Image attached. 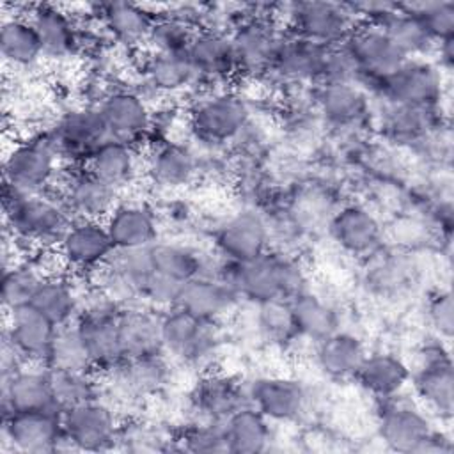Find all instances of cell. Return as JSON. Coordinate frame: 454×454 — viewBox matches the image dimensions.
<instances>
[{
	"label": "cell",
	"instance_id": "obj_46",
	"mask_svg": "<svg viewBox=\"0 0 454 454\" xmlns=\"http://www.w3.org/2000/svg\"><path fill=\"white\" fill-rule=\"evenodd\" d=\"M48 271L35 261H16L4 268L0 298L5 310L28 305Z\"/></svg>",
	"mask_w": 454,
	"mask_h": 454
},
{
	"label": "cell",
	"instance_id": "obj_22",
	"mask_svg": "<svg viewBox=\"0 0 454 454\" xmlns=\"http://www.w3.org/2000/svg\"><path fill=\"white\" fill-rule=\"evenodd\" d=\"M326 50L328 48L284 32L268 76L289 87L317 85L321 82Z\"/></svg>",
	"mask_w": 454,
	"mask_h": 454
},
{
	"label": "cell",
	"instance_id": "obj_27",
	"mask_svg": "<svg viewBox=\"0 0 454 454\" xmlns=\"http://www.w3.org/2000/svg\"><path fill=\"white\" fill-rule=\"evenodd\" d=\"M92 7L94 16L114 43L124 48L147 44V37L156 20L153 5L137 2H103L94 4Z\"/></svg>",
	"mask_w": 454,
	"mask_h": 454
},
{
	"label": "cell",
	"instance_id": "obj_47",
	"mask_svg": "<svg viewBox=\"0 0 454 454\" xmlns=\"http://www.w3.org/2000/svg\"><path fill=\"white\" fill-rule=\"evenodd\" d=\"M55 403L60 411L101 397V383L92 371L48 369Z\"/></svg>",
	"mask_w": 454,
	"mask_h": 454
},
{
	"label": "cell",
	"instance_id": "obj_17",
	"mask_svg": "<svg viewBox=\"0 0 454 454\" xmlns=\"http://www.w3.org/2000/svg\"><path fill=\"white\" fill-rule=\"evenodd\" d=\"M270 225L266 218L252 207H245L227 216L215 231L213 243L218 257L245 262L270 250Z\"/></svg>",
	"mask_w": 454,
	"mask_h": 454
},
{
	"label": "cell",
	"instance_id": "obj_3",
	"mask_svg": "<svg viewBox=\"0 0 454 454\" xmlns=\"http://www.w3.org/2000/svg\"><path fill=\"white\" fill-rule=\"evenodd\" d=\"M278 7L248 5L247 14L231 30L238 74L250 78L268 76L286 32L278 18Z\"/></svg>",
	"mask_w": 454,
	"mask_h": 454
},
{
	"label": "cell",
	"instance_id": "obj_18",
	"mask_svg": "<svg viewBox=\"0 0 454 454\" xmlns=\"http://www.w3.org/2000/svg\"><path fill=\"white\" fill-rule=\"evenodd\" d=\"M362 69V89L369 94L371 85L395 71L408 57L378 27L356 23L342 43Z\"/></svg>",
	"mask_w": 454,
	"mask_h": 454
},
{
	"label": "cell",
	"instance_id": "obj_44",
	"mask_svg": "<svg viewBox=\"0 0 454 454\" xmlns=\"http://www.w3.org/2000/svg\"><path fill=\"white\" fill-rule=\"evenodd\" d=\"M381 103L383 110L378 115V122L383 135L392 142H415L426 137L429 128H434V114L438 108Z\"/></svg>",
	"mask_w": 454,
	"mask_h": 454
},
{
	"label": "cell",
	"instance_id": "obj_10",
	"mask_svg": "<svg viewBox=\"0 0 454 454\" xmlns=\"http://www.w3.org/2000/svg\"><path fill=\"white\" fill-rule=\"evenodd\" d=\"M422 408L438 417L450 420L454 411V369L450 351L442 339L427 342L419 351V364L411 369L410 380Z\"/></svg>",
	"mask_w": 454,
	"mask_h": 454
},
{
	"label": "cell",
	"instance_id": "obj_55",
	"mask_svg": "<svg viewBox=\"0 0 454 454\" xmlns=\"http://www.w3.org/2000/svg\"><path fill=\"white\" fill-rule=\"evenodd\" d=\"M426 317L434 335L449 342L454 332V305L449 289H436L429 294L426 303Z\"/></svg>",
	"mask_w": 454,
	"mask_h": 454
},
{
	"label": "cell",
	"instance_id": "obj_43",
	"mask_svg": "<svg viewBox=\"0 0 454 454\" xmlns=\"http://www.w3.org/2000/svg\"><path fill=\"white\" fill-rule=\"evenodd\" d=\"M298 337L319 342L339 330L337 312L317 294L305 289L289 300Z\"/></svg>",
	"mask_w": 454,
	"mask_h": 454
},
{
	"label": "cell",
	"instance_id": "obj_45",
	"mask_svg": "<svg viewBox=\"0 0 454 454\" xmlns=\"http://www.w3.org/2000/svg\"><path fill=\"white\" fill-rule=\"evenodd\" d=\"M378 28H381L408 59H427L434 51L436 43L403 4H395L394 12Z\"/></svg>",
	"mask_w": 454,
	"mask_h": 454
},
{
	"label": "cell",
	"instance_id": "obj_16",
	"mask_svg": "<svg viewBox=\"0 0 454 454\" xmlns=\"http://www.w3.org/2000/svg\"><path fill=\"white\" fill-rule=\"evenodd\" d=\"M57 195L73 218L105 220L121 202V192L99 179L87 165L64 167Z\"/></svg>",
	"mask_w": 454,
	"mask_h": 454
},
{
	"label": "cell",
	"instance_id": "obj_26",
	"mask_svg": "<svg viewBox=\"0 0 454 454\" xmlns=\"http://www.w3.org/2000/svg\"><path fill=\"white\" fill-rule=\"evenodd\" d=\"M59 410L48 367L27 364L21 369L2 376V417L14 411Z\"/></svg>",
	"mask_w": 454,
	"mask_h": 454
},
{
	"label": "cell",
	"instance_id": "obj_24",
	"mask_svg": "<svg viewBox=\"0 0 454 454\" xmlns=\"http://www.w3.org/2000/svg\"><path fill=\"white\" fill-rule=\"evenodd\" d=\"M330 236L335 245L356 257L372 255L383 243L380 218L364 204H346L330 220Z\"/></svg>",
	"mask_w": 454,
	"mask_h": 454
},
{
	"label": "cell",
	"instance_id": "obj_5",
	"mask_svg": "<svg viewBox=\"0 0 454 454\" xmlns=\"http://www.w3.org/2000/svg\"><path fill=\"white\" fill-rule=\"evenodd\" d=\"M186 124L197 142L211 147L227 145L250 126V106L234 90L215 89L190 106Z\"/></svg>",
	"mask_w": 454,
	"mask_h": 454
},
{
	"label": "cell",
	"instance_id": "obj_20",
	"mask_svg": "<svg viewBox=\"0 0 454 454\" xmlns=\"http://www.w3.org/2000/svg\"><path fill=\"white\" fill-rule=\"evenodd\" d=\"M110 392L124 401H140L163 390L170 380V365L165 353L124 358L115 369L101 374Z\"/></svg>",
	"mask_w": 454,
	"mask_h": 454
},
{
	"label": "cell",
	"instance_id": "obj_1",
	"mask_svg": "<svg viewBox=\"0 0 454 454\" xmlns=\"http://www.w3.org/2000/svg\"><path fill=\"white\" fill-rule=\"evenodd\" d=\"M207 275L223 280L239 300L254 305L270 300H291L307 289V275L298 259L271 250L245 262L218 257L211 262Z\"/></svg>",
	"mask_w": 454,
	"mask_h": 454
},
{
	"label": "cell",
	"instance_id": "obj_35",
	"mask_svg": "<svg viewBox=\"0 0 454 454\" xmlns=\"http://www.w3.org/2000/svg\"><path fill=\"white\" fill-rule=\"evenodd\" d=\"M410 380L411 367L392 351H367L355 376V381L378 401L401 395Z\"/></svg>",
	"mask_w": 454,
	"mask_h": 454
},
{
	"label": "cell",
	"instance_id": "obj_50",
	"mask_svg": "<svg viewBox=\"0 0 454 454\" xmlns=\"http://www.w3.org/2000/svg\"><path fill=\"white\" fill-rule=\"evenodd\" d=\"M133 452L144 450H177L174 434H165L156 424H151L142 419H129L126 422L121 420L117 447Z\"/></svg>",
	"mask_w": 454,
	"mask_h": 454
},
{
	"label": "cell",
	"instance_id": "obj_23",
	"mask_svg": "<svg viewBox=\"0 0 454 454\" xmlns=\"http://www.w3.org/2000/svg\"><path fill=\"white\" fill-rule=\"evenodd\" d=\"M248 403L271 422L296 420L307 404L305 387L287 376H259L247 385Z\"/></svg>",
	"mask_w": 454,
	"mask_h": 454
},
{
	"label": "cell",
	"instance_id": "obj_28",
	"mask_svg": "<svg viewBox=\"0 0 454 454\" xmlns=\"http://www.w3.org/2000/svg\"><path fill=\"white\" fill-rule=\"evenodd\" d=\"M190 403L197 419L223 422L239 408L250 404L247 385L223 372H206L190 392Z\"/></svg>",
	"mask_w": 454,
	"mask_h": 454
},
{
	"label": "cell",
	"instance_id": "obj_32",
	"mask_svg": "<svg viewBox=\"0 0 454 454\" xmlns=\"http://www.w3.org/2000/svg\"><path fill=\"white\" fill-rule=\"evenodd\" d=\"M103 222L114 248H142L158 241V218L145 202H119Z\"/></svg>",
	"mask_w": 454,
	"mask_h": 454
},
{
	"label": "cell",
	"instance_id": "obj_54",
	"mask_svg": "<svg viewBox=\"0 0 454 454\" xmlns=\"http://www.w3.org/2000/svg\"><path fill=\"white\" fill-rule=\"evenodd\" d=\"M181 287L183 282L153 270L142 287V305H147L158 312L168 310L177 305Z\"/></svg>",
	"mask_w": 454,
	"mask_h": 454
},
{
	"label": "cell",
	"instance_id": "obj_57",
	"mask_svg": "<svg viewBox=\"0 0 454 454\" xmlns=\"http://www.w3.org/2000/svg\"><path fill=\"white\" fill-rule=\"evenodd\" d=\"M433 55L436 57L434 64H436L443 73H450V71H452V64H454V37H452V39L440 41V43L434 46Z\"/></svg>",
	"mask_w": 454,
	"mask_h": 454
},
{
	"label": "cell",
	"instance_id": "obj_15",
	"mask_svg": "<svg viewBox=\"0 0 454 454\" xmlns=\"http://www.w3.org/2000/svg\"><path fill=\"white\" fill-rule=\"evenodd\" d=\"M114 250L105 222L90 218H74L55 248L64 268L87 277L98 273Z\"/></svg>",
	"mask_w": 454,
	"mask_h": 454
},
{
	"label": "cell",
	"instance_id": "obj_48",
	"mask_svg": "<svg viewBox=\"0 0 454 454\" xmlns=\"http://www.w3.org/2000/svg\"><path fill=\"white\" fill-rule=\"evenodd\" d=\"M57 371H92V362L76 325L60 326L51 342L46 365Z\"/></svg>",
	"mask_w": 454,
	"mask_h": 454
},
{
	"label": "cell",
	"instance_id": "obj_7",
	"mask_svg": "<svg viewBox=\"0 0 454 454\" xmlns=\"http://www.w3.org/2000/svg\"><path fill=\"white\" fill-rule=\"evenodd\" d=\"M163 351L190 367H207L222 348L218 323L199 319L179 307L161 312Z\"/></svg>",
	"mask_w": 454,
	"mask_h": 454
},
{
	"label": "cell",
	"instance_id": "obj_14",
	"mask_svg": "<svg viewBox=\"0 0 454 454\" xmlns=\"http://www.w3.org/2000/svg\"><path fill=\"white\" fill-rule=\"evenodd\" d=\"M2 449L18 454L66 450L62 411H14L2 417Z\"/></svg>",
	"mask_w": 454,
	"mask_h": 454
},
{
	"label": "cell",
	"instance_id": "obj_41",
	"mask_svg": "<svg viewBox=\"0 0 454 454\" xmlns=\"http://www.w3.org/2000/svg\"><path fill=\"white\" fill-rule=\"evenodd\" d=\"M227 452L255 454L270 449L271 420L252 404H247L223 420Z\"/></svg>",
	"mask_w": 454,
	"mask_h": 454
},
{
	"label": "cell",
	"instance_id": "obj_40",
	"mask_svg": "<svg viewBox=\"0 0 454 454\" xmlns=\"http://www.w3.org/2000/svg\"><path fill=\"white\" fill-rule=\"evenodd\" d=\"M0 55L12 67H30L43 55V46L28 14H11L0 25Z\"/></svg>",
	"mask_w": 454,
	"mask_h": 454
},
{
	"label": "cell",
	"instance_id": "obj_39",
	"mask_svg": "<svg viewBox=\"0 0 454 454\" xmlns=\"http://www.w3.org/2000/svg\"><path fill=\"white\" fill-rule=\"evenodd\" d=\"M30 305L48 317L57 328L67 326L73 325L80 314L82 291H78L67 277L51 273L44 277Z\"/></svg>",
	"mask_w": 454,
	"mask_h": 454
},
{
	"label": "cell",
	"instance_id": "obj_37",
	"mask_svg": "<svg viewBox=\"0 0 454 454\" xmlns=\"http://www.w3.org/2000/svg\"><path fill=\"white\" fill-rule=\"evenodd\" d=\"M87 167L99 179L122 192L137 179L142 165L138 147L110 137L92 153Z\"/></svg>",
	"mask_w": 454,
	"mask_h": 454
},
{
	"label": "cell",
	"instance_id": "obj_49",
	"mask_svg": "<svg viewBox=\"0 0 454 454\" xmlns=\"http://www.w3.org/2000/svg\"><path fill=\"white\" fill-rule=\"evenodd\" d=\"M176 449L188 452H227V438L223 422L209 419H195L174 434Z\"/></svg>",
	"mask_w": 454,
	"mask_h": 454
},
{
	"label": "cell",
	"instance_id": "obj_52",
	"mask_svg": "<svg viewBox=\"0 0 454 454\" xmlns=\"http://www.w3.org/2000/svg\"><path fill=\"white\" fill-rule=\"evenodd\" d=\"M424 27L427 35L438 44L440 41L454 37V2H408L403 4Z\"/></svg>",
	"mask_w": 454,
	"mask_h": 454
},
{
	"label": "cell",
	"instance_id": "obj_2",
	"mask_svg": "<svg viewBox=\"0 0 454 454\" xmlns=\"http://www.w3.org/2000/svg\"><path fill=\"white\" fill-rule=\"evenodd\" d=\"M4 225L18 243L43 250L57 248L60 238L74 220L55 192L27 193L4 181Z\"/></svg>",
	"mask_w": 454,
	"mask_h": 454
},
{
	"label": "cell",
	"instance_id": "obj_42",
	"mask_svg": "<svg viewBox=\"0 0 454 454\" xmlns=\"http://www.w3.org/2000/svg\"><path fill=\"white\" fill-rule=\"evenodd\" d=\"M154 271H160L174 280L188 282L209 271L211 261L195 247L177 241H156L151 245Z\"/></svg>",
	"mask_w": 454,
	"mask_h": 454
},
{
	"label": "cell",
	"instance_id": "obj_34",
	"mask_svg": "<svg viewBox=\"0 0 454 454\" xmlns=\"http://www.w3.org/2000/svg\"><path fill=\"white\" fill-rule=\"evenodd\" d=\"M119 339L124 358L161 355V312L147 305L124 307L119 314Z\"/></svg>",
	"mask_w": 454,
	"mask_h": 454
},
{
	"label": "cell",
	"instance_id": "obj_19",
	"mask_svg": "<svg viewBox=\"0 0 454 454\" xmlns=\"http://www.w3.org/2000/svg\"><path fill=\"white\" fill-rule=\"evenodd\" d=\"M98 108L110 137L138 147L153 133L154 114L147 99L133 89H114L103 96Z\"/></svg>",
	"mask_w": 454,
	"mask_h": 454
},
{
	"label": "cell",
	"instance_id": "obj_31",
	"mask_svg": "<svg viewBox=\"0 0 454 454\" xmlns=\"http://www.w3.org/2000/svg\"><path fill=\"white\" fill-rule=\"evenodd\" d=\"M144 168L151 183L158 188L181 190L195 181L199 174V160L188 145L161 140L151 147Z\"/></svg>",
	"mask_w": 454,
	"mask_h": 454
},
{
	"label": "cell",
	"instance_id": "obj_29",
	"mask_svg": "<svg viewBox=\"0 0 454 454\" xmlns=\"http://www.w3.org/2000/svg\"><path fill=\"white\" fill-rule=\"evenodd\" d=\"M199 82L223 83L238 74L236 55L229 32L197 30L186 51Z\"/></svg>",
	"mask_w": 454,
	"mask_h": 454
},
{
	"label": "cell",
	"instance_id": "obj_12",
	"mask_svg": "<svg viewBox=\"0 0 454 454\" xmlns=\"http://www.w3.org/2000/svg\"><path fill=\"white\" fill-rule=\"evenodd\" d=\"M64 167L87 165L92 153L110 138L98 105L74 106L57 117L48 129Z\"/></svg>",
	"mask_w": 454,
	"mask_h": 454
},
{
	"label": "cell",
	"instance_id": "obj_53",
	"mask_svg": "<svg viewBox=\"0 0 454 454\" xmlns=\"http://www.w3.org/2000/svg\"><path fill=\"white\" fill-rule=\"evenodd\" d=\"M362 69L344 44L326 50L319 83L362 85Z\"/></svg>",
	"mask_w": 454,
	"mask_h": 454
},
{
	"label": "cell",
	"instance_id": "obj_4",
	"mask_svg": "<svg viewBox=\"0 0 454 454\" xmlns=\"http://www.w3.org/2000/svg\"><path fill=\"white\" fill-rule=\"evenodd\" d=\"M121 310L122 307L105 296L96 286L82 293V307L74 325L85 342L98 376L110 372L124 360L119 339Z\"/></svg>",
	"mask_w": 454,
	"mask_h": 454
},
{
	"label": "cell",
	"instance_id": "obj_38",
	"mask_svg": "<svg viewBox=\"0 0 454 454\" xmlns=\"http://www.w3.org/2000/svg\"><path fill=\"white\" fill-rule=\"evenodd\" d=\"M142 76L156 94H177L199 83L186 53H154L147 50Z\"/></svg>",
	"mask_w": 454,
	"mask_h": 454
},
{
	"label": "cell",
	"instance_id": "obj_51",
	"mask_svg": "<svg viewBox=\"0 0 454 454\" xmlns=\"http://www.w3.org/2000/svg\"><path fill=\"white\" fill-rule=\"evenodd\" d=\"M255 323L259 333L270 342H287L298 337L289 300H270L257 303Z\"/></svg>",
	"mask_w": 454,
	"mask_h": 454
},
{
	"label": "cell",
	"instance_id": "obj_6",
	"mask_svg": "<svg viewBox=\"0 0 454 454\" xmlns=\"http://www.w3.org/2000/svg\"><path fill=\"white\" fill-rule=\"evenodd\" d=\"M62 170L64 163L48 129L16 142L4 160V181L27 193L53 192Z\"/></svg>",
	"mask_w": 454,
	"mask_h": 454
},
{
	"label": "cell",
	"instance_id": "obj_25",
	"mask_svg": "<svg viewBox=\"0 0 454 454\" xmlns=\"http://www.w3.org/2000/svg\"><path fill=\"white\" fill-rule=\"evenodd\" d=\"M57 330L59 328L30 303L5 310L4 335L14 344L27 364L46 365Z\"/></svg>",
	"mask_w": 454,
	"mask_h": 454
},
{
	"label": "cell",
	"instance_id": "obj_33",
	"mask_svg": "<svg viewBox=\"0 0 454 454\" xmlns=\"http://www.w3.org/2000/svg\"><path fill=\"white\" fill-rule=\"evenodd\" d=\"M238 301L239 296L229 284L206 273L183 284L176 307L199 319L220 323Z\"/></svg>",
	"mask_w": 454,
	"mask_h": 454
},
{
	"label": "cell",
	"instance_id": "obj_21",
	"mask_svg": "<svg viewBox=\"0 0 454 454\" xmlns=\"http://www.w3.org/2000/svg\"><path fill=\"white\" fill-rule=\"evenodd\" d=\"M27 14L35 27L44 57L66 60L82 50V27L67 7L59 4H35L28 7Z\"/></svg>",
	"mask_w": 454,
	"mask_h": 454
},
{
	"label": "cell",
	"instance_id": "obj_9",
	"mask_svg": "<svg viewBox=\"0 0 454 454\" xmlns=\"http://www.w3.org/2000/svg\"><path fill=\"white\" fill-rule=\"evenodd\" d=\"M443 71L429 59H406L395 71L376 80L369 94L380 101L417 108H440Z\"/></svg>",
	"mask_w": 454,
	"mask_h": 454
},
{
	"label": "cell",
	"instance_id": "obj_56",
	"mask_svg": "<svg viewBox=\"0 0 454 454\" xmlns=\"http://www.w3.org/2000/svg\"><path fill=\"white\" fill-rule=\"evenodd\" d=\"M23 365H27L25 358L20 355V351L14 348V344L2 333V348H0L2 376H9L11 372L21 369Z\"/></svg>",
	"mask_w": 454,
	"mask_h": 454
},
{
	"label": "cell",
	"instance_id": "obj_11",
	"mask_svg": "<svg viewBox=\"0 0 454 454\" xmlns=\"http://www.w3.org/2000/svg\"><path fill=\"white\" fill-rule=\"evenodd\" d=\"M121 420L114 404L98 397L62 411L66 450L103 452L117 447Z\"/></svg>",
	"mask_w": 454,
	"mask_h": 454
},
{
	"label": "cell",
	"instance_id": "obj_13",
	"mask_svg": "<svg viewBox=\"0 0 454 454\" xmlns=\"http://www.w3.org/2000/svg\"><path fill=\"white\" fill-rule=\"evenodd\" d=\"M376 424L381 442L397 452H427L434 433L429 413L401 395L380 401Z\"/></svg>",
	"mask_w": 454,
	"mask_h": 454
},
{
	"label": "cell",
	"instance_id": "obj_30",
	"mask_svg": "<svg viewBox=\"0 0 454 454\" xmlns=\"http://www.w3.org/2000/svg\"><path fill=\"white\" fill-rule=\"evenodd\" d=\"M312 99L319 117L332 128H355L371 114L369 94L360 85L317 83Z\"/></svg>",
	"mask_w": 454,
	"mask_h": 454
},
{
	"label": "cell",
	"instance_id": "obj_8",
	"mask_svg": "<svg viewBox=\"0 0 454 454\" xmlns=\"http://www.w3.org/2000/svg\"><path fill=\"white\" fill-rule=\"evenodd\" d=\"M284 30L323 48H333L346 41L356 20L348 4L340 2H293L278 7Z\"/></svg>",
	"mask_w": 454,
	"mask_h": 454
},
{
	"label": "cell",
	"instance_id": "obj_36",
	"mask_svg": "<svg viewBox=\"0 0 454 454\" xmlns=\"http://www.w3.org/2000/svg\"><path fill=\"white\" fill-rule=\"evenodd\" d=\"M365 344L346 330H335L316 344V364L321 372L335 381L355 380L364 358Z\"/></svg>",
	"mask_w": 454,
	"mask_h": 454
}]
</instances>
